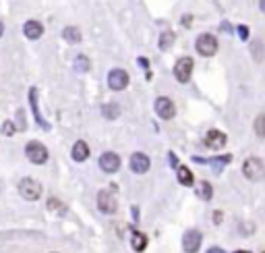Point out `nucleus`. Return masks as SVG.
Masks as SVG:
<instances>
[{
    "mask_svg": "<svg viewBox=\"0 0 265 253\" xmlns=\"http://www.w3.org/2000/svg\"><path fill=\"white\" fill-rule=\"evenodd\" d=\"M131 245H133V249L135 251H145V247H147V237L143 232H139V230H133V237H131Z\"/></svg>",
    "mask_w": 265,
    "mask_h": 253,
    "instance_id": "nucleus-16",
    "label": "nucleus"
},
{
    "mask_svg": "<svg viewBox=\"0 0 265 253\" xmlns=\"http://www.w3.org/2000/svg\"><path fill=\"white\" fill-rule=\"evenodd\" d=\"M62 36H64V40H66V42H70V44L81 42V31H79L77 27H66Z\"/></svg>",
    "mask_w": 265,
    "mask_h": 253,
    "instance_id": "nucleus-19",
    "label": "nucleus"
},
{
    "mask_svg": "<svg viewBox=\"0 0 265 253\" xmlns=\"http://www.w3.org/2000/svg\"><path fill=\"white\" fill-rule=\"evenodd\" d=\"M139 64H141V66H145V69H147V66H149V64H147V60H145V58H139Z\"/></svg>",
    "mask_w": 265,
    "mask_h": 253,
    "instance_id": "nucleus-29",
    "label": "nucleus"
},
{
    "mask_svg": "<svg viewBox=\"0 0 265 253\" xmlns=\"http://www.w3.org/2000/svg\"><path fill=\"white\" fill-rule=\"evenodd\" d=\"M149 166H151V162H149V158L145 154H133L131 156V171L133 173L143 175V173L149 171Z\"/></svg>",
    "mask_w": 265,
    "mask_h": 253,
    "instance_id": "nucleus-12",
    "label": "nucleus"
},
{
    "mask_svg": "<svg viewBox=\"0 0 265 253\" xmlns=\"http://www.w3.org/2000/svg\"><path fill=\"white\" fill-rule=\"evenodd\" d=\"M242 175L249 181H263L265 179V166L259 158H246L242 164Z\"/></svg>",
    "mask_w": 265,
    "mask_h": 253,
    "instance_id": "nucleus-1",
    "label": "nucleus"
},
{
    "mask_svg": "<svg viewBox=\"0 0 265 253\" xmlns=\"http://www.w3.org/2000/svg\"><path fill=\"white\" fill-rule=\"evenodd\" d=\"M23 33H25V38H29V40H40L42 33H44V27H42L40 21H27L23 25Z\"/></svg>",
    "mask_w": 265,
    "mask_h": 253,
    "instance_id": "nucleus-14",
    "label": "nucleus"
},
{
    "mask_svg": "<svg viewBox=\"0 0 265 253\" xmlns=\"http://www.w3.org/2000/svg\"><path fill=\"white\" fill-rule=\"evenodd\" d=\"M263 253H265V251H263Z\"/></svg>",
    "mask_w": 265,
    "mask_h": 253,
    "instance_id": "nucleus-33",
    "label": "nucleus"
},
{
    "mask_svg": "<svg viewBox=\"0 0 265 253\" xmlns=\"http://www.w3.org/2000/svg\"><path fill=\"white\" fill-rule=\"evenodd\" d=\"M100 168L104 173L112 175L120 168V158L116 154H112V151H106V154H102V158H100Z\"/></svg>",
    "mask_w": 265,
    "mask_h": 253,
    "instance_id": "nucleus-10",
    "label": "nucleus"
},
{
    "mask_svg": "<svg viewBox=\"0 0 265 253\" xmlns=\"http://www.w3.org/2000/svg\"><path fill=\"white\" fill-rule=\"evenodd\" d=\"M87 158H90V145H87L85 141H77L73 145V160L75 162H85Z\"/></svg>",
    "mask_w": 265,
    "mask_h": 253,
    "instance_id": "nucleus-15",
    "label": "nucleus"
},
{
    "mask_svg": "<svg viewBox=\"0 0 265 253\" xmlns=\"http://www.w3.org/2000/svg\"><path fill=\"white\" fill-rule=\"evenodd\" d=\"M259 9L265 13V0H259Z\"/></svg>",
    "mask_w": 265,
    "mask_h": 253,
    "instance_id": "nucleus-30",
    "label": "nucleus"
},
{
    "mask_svg": "<svg viewBox=\"0 0 265 253\" xmlns=\"http://www.w3.org/2000/svg\"><path fill=\"white\" fill-rule=\"evenodd\" d=\"M214 222H222V212H216L214 214Z\"/></svg>",
    "mask_w": 265,
    "mask_h": 253,
    "instance_id": "nucleus-28",
    "label": "nucleus"
},
{
    "mask_svg": "<svg viewBox=\"0 0 265 253\" xmlns=\"http://www.w3.org/2000/svg\"><path fill=\"white\" fill-rule=\"evenodd\" d=\"M253 127H255V133L259 135V137H263V139H265V112L257 116V119H255V125H253Z\"/></svg>",
    "mask_w": 265,
    "mask_h": 253,
    "instance_id": "nucleus-21",
    "label": "nucleus"
},
{
    "mask_svg": "<svg viewBox=\"0 0 265 253\" xmlns=\"http://www.w3.org/2000/svg\"><path fill=\"white\" fill-rule=\"evenodd\" d=\"M201 232L199 230H187L185 237H183V249L187 253H197L201 247Z\"/></svg>",
    "mask_w": 265,
    "mask_h": 253,
    "instance_id": "nucleus-7",
    "label": "nucleus"
},
{
    "mask_svg": "<svg viewBox=\"0 0 265 253\" xmlns=\"http://www.w3.org/2000/svg\"><path fill=\"white\" fill-rule=\"evenodd\" d=\"M48 210L58 212V214H64V212H66V206H62L58 199H48Z\"/></svg>",
    "mask_w": 265,
    "mask_h": 253,
    "instance_id": "nucleus-24",
    "label": "nucleus"
},
{
    "mask_svg": "<svg viewBox=\"0 0 265 253\" xmlns=\"http://www.w3.org/2000/svg\"><path fill=\"white\" fill-rule=\"evenodd\" d=\"M179 181H181V185H185V187H191L195 179H193V173L187 166H179Z\"/></svg>",
    "mask_w": 265,
    "mask_h": 253,
    "instance_id": "nucleus-18",
    "label": "nucleus"
},
{
    "mask_svg": "<svg viewBox=\"0 0 265 253\" xmlns=\"http://www.w3.org/2000/svg\"><path fill=\"white\" fill-rule=\"evenodd\" d=\"M238 36H240V40H246V38H249V27H246V25H240V27H238Z\"/></svg>",
    "mask_w": 265,
    "mask_h": 253,
    "instance_id": "nucleus-26",
    "label": "nucleus"
},
{
    "mask_svg": "<svg viewBox=\"0 0 265 253\" xmlns=\"http://www.w3.org/2000/svg\"><path fill=\"white\" fill-rule=\"evenodd\" d=\"M75 69L79 73H87V71H90V58H87V56H77L75 58Z\"/></svg>",
    "mask_w": 265,
    "mask_h": 253,
    "instance_id": "nucleus-22",
    "label": "nucleus"
},
{
    "mask_svg": "<svg viewBox=\"0 0 265 253\" xmlns=\"http://www.w3.org/2000/svg\"><path fill=\"white\" fill-rule=\"evenodd\" d=\"M155 112H157V116H160V119H172V116L176 114V108H174V102L170 98H157L155 100Z\"/></svg>",
    "mask_w": 265,
    "mask_h": 253,
    "instance_id": "nucleus-9",
    "label": "nucleus"
},
{
    "mask_svg": "<svg viewBox=\"0 0 265 253\" xmlns=\"http://www.w3.org/2000/svg\"><path fill=\"white\" fill-rule=\"evenodd\" d=\"M226 135L222 133V131H218V129H211V131H207V135H205V145L207 147H211V149H220V147H224L226 145Z\"/></svg>",
    "mask_w": 265,
    "mask_h": 253,
    "instance_id": "nucleus-11",
    "label": "nucleus"
},
{
    "mask_svg": "<svg viewBox=\"0 0 265 253\" xmlns=\"http://www.w3.org/2000/svg\"><path fill=\"white\" fill-rule=\"evenodd\" d=\"M98 208H100V212H104V214H114L116 208H118L116 197H114L110 191H100V195H98Z\"/></svg>",
    "mask_w": 265,
    "mask_h": 253,
    "instance_id": "nucleus-8",
    "label": "nucleus"
},
{
    "mask_svg": "<svg viewBox=\"0 0 265 253\" xmlns=\"http://www.w3.org/2000/svg\"><path fill=\"white\" fill-rule=\"evenodd\" d=\"M207 253H226V251H224V249H220V247H211Z\"/></svg>",
    "mask_w": 265,
    "mask_h": 253,
    "instance_id": "nucleus-27",
    "label": "nucleus"
},
{
    "mask_svg": "<svg viewBox=\"0 0 265 253\" xmlns=\"http://www.w3.org/2000/svg\"><path fill=\"white\" fill-rule=\"evenodd\" d=\"M236 253H251V251H236Z\"/></svg>",
    "mask_w": 265,
    "mask_h": 253,
    "instance_id": "nucleus-32",
    "label": "nucleus"
},
{
    "mask_svg": "<svg viewBox=\"0 0 265 253\" xmlns=\"http://www.w3.org/2000/svg\"><path fill=\"white\" fill-rule=\"evenodd\" d=\"M197 52L201 56H214L218 52V40L211 36V33H203V36L197 38Z\"/></svg>",
    "mask_w": 265,
    "mask_h": 253,
    "instance_id": "nucleus-4",
    "label": "nucleus"
},
{
    "mask_svg": "<svg viewBox=\"0 0 265 253\" xmlns=\"http://www.w3.org/2000/svg\"><path fill=\"white\" fill-rule=\"evenodd\" d=\"M108 86L114 92H122V90L129 86V75H127V71H122V69L110 71V75H108Z\"/></svg>",
    "mask_w": 265,
    "mask_h": 253,
    "instance_id": "nucleus-6",
    "label": "nucleus"
},
{
    "mask_svg": "<svg viewBox=\"0 0 265 253\" xmlns=\"http://www.w3.org/2000/svg\"><path fill=\"white\" fill-rule=\"evenodd\" d=\"M172 44H174V31H164L160 36V48L168 50V48H172Z\"/></svg>",
    "mask_w": 265,
    "mask_h": 253,
    "instance_id": "nucleus-20",
    "label": "nucleus"
},
{
    "mask_svg": "<svg viewBox=\"0 0 265 253\" xmlns=\"http://www.w3.org/2000/svg\"><path fill=\"white\" fill-rule=\"evenodd\" d=\"M211 195H214V189H211V185H209L207 181H201V183L197 185V197H201V199L209 201V199H211Z\"/></svg>",
    "mask_w": 265,
    "mask_h": 253,
    "instance_id": "nucleus-17",
    "label": "nucleus"
},
{
    "mask_svg": "<svg viewBox=\"0 0 265 253\" xmlns=\"http://www.w3.org/2000/svg\"><path fill=\"white\" fill-rule=\"evenodd\" d=\"M193 64L195 62H193V58H189V56L179 58V62L174 64V77L181 83H187L191 79V73H193Z\"/></svg>",
    "mask_w": 265,
    "mask_h": 253,
    "instance_id": "nucleus-5",
    "label": "nucleus"
},
{
    "mask_svg": "<svg viewBox=\"0 0 265 253\" xmlns=\"http://www.w3.org/2000/svg\"><path fill=\"white\" fill-rule=\"evenodd\" d=\"M29 102H31V108H33V114H35V121H38V125L42 127V129H50V123L48 121H44V116L40 114V106H38V90H29Z\"/></svg>",
    "mask_w": 265,
    "mask_h": 253,
    "instance_id": "nucleus-13",
    "label": "nucleus"
},
{
    "mask_svg": "<svg viewBox=\"0 0 265 253\" xmlns=\"http://www.w3.org/2000/svg\"><path fill=\"white\" fill-rule=\"evenodd\" d=\"M19 193H21V197L23 199H27V201H35V199H40V195H42V185L35 181V179H21V183H19Z\"/></svg>",
    "mask_w": 265,
    "mask_h": 253,
    "instance_id": "nucleus-2",
    "label": "nucleus"
},
{
    "mask_svg": "<svg viewBox=\"0 0 265 253\" xmlns=\"http://www.w3.org/2000/svg\"><path fill=\"white\" fill-rule=\"evenodd\" d=\"M25 154H27L29 162H33V164H46V160H48V149L40 141H29L25 147Z\"/></svg>",
    "mask_w": 265,
    "mask_h": 253,
    "instance_id": "nucleus-3",
    "label": "nucleus"
},
{
    "mask_svg": "<svg viewBox=\"0 0 265 253\" xmlns=\"http://www.w3.org/2000/svg\"><path fill=\"white\" fill-rule=\"evenodd\" d=\"M3 31H5V25H3V23H0V38H3Z\"/></svg>",
    "mask_w": 265,
    "mask_h": 253,
    "instance_id": "nucleus-31",
    "label": "nucleus"
},
{
    "mask_svg": "<svg viewBox=\"0 0 265 253\" xmlns=\"http://www.w3.org/2000/svg\"><path fill=\"white\" fill-rule=\"evenodd\" d=\"M102 112H104L106 119H116V116L120 114V108H118L116 104H106V106L102 108Z\"/></svg>",
    "mask_w": 265,
    "mask_h": 253,
    "instance_id": "nucleus-23",
    "label": "nucleus"
},
{
    "mask_svg": "<svg viewBox=\"0 0 265 253\" xmlns=\"http://www.w3.org/2000/svg\"><path fill=\"white\" fill-rule=\"evenodd\" d=\"M15 131H17V127H15L11 121H7V123L3 125V133H5V135H13Z\"/></svg>",
    "mask_w": 265,
    "mask_h": 253,
    "instance_id": "nucleus-25",
    "label": "nucleus"
}]
</instances>
